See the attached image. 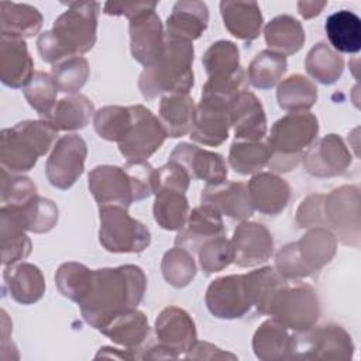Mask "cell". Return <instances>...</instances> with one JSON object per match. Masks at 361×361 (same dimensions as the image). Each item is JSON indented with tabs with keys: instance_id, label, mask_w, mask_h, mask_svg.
<instances>
[{
	"instance_id": "obj_1",
	"label": "cell",
	"mask_w": 361,
	"mask_h": 361,
	"mask_svg": "<svg viewBox=\"0 0 361 361\" xmlns=\"http://www.w3.org/2000/svg\"><path fill=\"white\" fill-rule=\"evenodd\" d=\"M147 289V276L138 265L94 269L92 286L79 303L87 324L100 330L117 314L137 309Z\"/></svg>"
},
{
	"instance_id": "obj_2",
	"label": "cell",
	"mask_w": 361,
	"mask_h": 361,
	"mask_svg": "<svg viewBox=\"0 0 361 361\" xmlns=\"http://www.w3.org/2000/svg\"><path fill=\"white\" fill-rule=\"evenodd\" d=\"M68 8L56 17L51 30L38 35L37 49L41 59L55 65L66 58L89 52L97 38L100 3L69 1Z\"/></svg>"
},
{
	"instance_id": "obj_3",
	"label": "cell",
	"mask_w": 361,
	"mask_h": 361,
	"mask_svg": "<svg viewBox=\"0 0 361 361\" xmlns=\"http://www.w3.org/2000/svg\"><path fill=\"white\" fill-rule=\"evenodd\" d=\"M193 59L195 49L190 41L166 37L162 55L144 68L138 78L141 94L152 100L158 96L189 93L195 83Z\"/></svg>"
},
{
	"instance_id": "obj_4",
	"label": "cell",
	"mask_w": 361,
	"mask_h": 361,
	"mask_svg": "<svg viewBox=\"0 0 361 361\" xmlns=\"http://www.w3.org/2000/svg\"><path fill=\"white\" fill-rule=\"evenodd\" d=\"M58 130L47 120H25L1 130L0 161L1 168L11 172L32 169L39 157L45 155L55 144Z\"/></svg>"
},
{
	"instance_id": "obj_5",
	"label": "cell",
	"mask_w": 361,
	"mask_h": 361,
	"mask_svg": "<svg viewBox=\"0 0 361 361\" xmlns=\"http://www.w3.org/2000/svg\"><path fill=\"white\" fill-rule=\"evenodd\" d=\"M337 251L334 234L324 227L309 228L298 241L283 245L275 255V269L285 279H302L320 271Z\"/></svg>"
},
{
	"instance_id": "obj_6",
	"label": "cell",
	"mask_w": 361,
	"mask_h": 361,
	"mask_svg": "<svg viewBox=\"0 0 361 361\" xmlns=\"http://www.w3.org/2000/svg\"><path fill=\"white\" fill-rule=\"evenodd\" d=\"M354 343L347 330L338 324L329 323L296 331L290 336L286 358L296 360H351Z\"/></svg>"
},
{
	"instance_id": "obj_7",
	"label": "cell",
	"mask_w": 361,
	"mask_h": 361,
	"mask_svg": "<svg viewBox=\"0 0 361 361\" xmlns=\"http://www.w3.org/2000/svg\"><path fill=\"white\" fill-rule=\"evenodd\" d=\"M127 210L118 206L99 207V243L109 252L137 254L151 244L148 227L133 219Z\"/></svg>"
},
{
	"instance_id": "obj_8",
	"label": "cell",
	"mask_w": 361,
	"mask_h": 361,
	"mask_svg": "<svg viewBox=\"0 0 361 361\" xmlns=\"http://www.w3.org/2000/svg\"><path fill=\"white\" fill-rule=\"evenodd\" d=\"M317 134L319 120L313 113L290 111L274 123L267 142L274 157L302 159Z\"/></svg>"
},
{
	"instance_id": "obj_9",
	"label": "cell",
	"mask_w": 361,
	"mask_h": 361,
	"mask_svg": "<svg viewBox=\"0 0 361 361\" xmlns=\"http://www.w3.org/2000/svg\"><path fill=\"white\" fill-rule=\"evenodd\" d=\"M324 220L337 241L360 245V189L344 185L324 195Z\"/></svg>"
},
{
	"instance_id": "obj_10",
	"label": "cell",
	"mask_w": 361,
	"mask_h": 361,
	"mask_svg": "<svg viewBox=\"0 0 361 361\" xmlns=\"http://www.w3.org/2000/svg\"><path fill=\"white\" fill-rule=\"evenodd\" d=\"M269 314L286 329L305 331L316 326L320 316L317 292L306 283L283 288L275 298Z\"/></svg>"
},
{
	"instance_id": "obj_11",
	"label": "cell",
	"mask_w": 361,
	"mask_h": 361,
	"mask_svg": "<svg viewBox=\"0 0 361 361\" xmlns=\"http://www.w3.org/2000/svg\"><path fill=\"white\" fill-rule=\"evenodd\" d=\"M133 126L127 137L118 144L120 154L131 162L147 161L164 144L166 131L159 118L145 106H130Z\"/></svg>"
},
{
	"instance_id": "obj_12",
	"label": "cell",
	"mask_w": 361,
	"mask_h": 361,
	"mask_svg": "<svg viewBox=\"0 0 361 361\" xmlns=\"http://www.w3.org/2000/svg\"><path fill=\"white\" fill-rule=\"evenodd\" d=\"M87 145L80 135H62L45 162V175L49 183L61 190L75 185L85 171Z\"/></svg>"
},
{
	"instance_id": "obj_13",
	"label": "cell",
	"mask_w": 361,
	"mask_h": 361,
	"mask_svg": "<svg viewBox=\"0 0 361 361\" xmlns=\"http://www.w3.org/2000/svg\"><path fill=\"white\" fill-rule=\"evenodd\" d=\"M204 302L214 317L226 320L245 316L252 306L245 289L244 275H226L210 282Z\"/></svg>"
},
{
	"instance_id": "obj_14",
	"label": "cell",
	"mask_w": 361,
	"mask_h": 361,
	"mask_svg": "<svg viewBox=\"0 0 361 361\" xmlns=\"http://www.w3.org/2000/svg\"><path fill=\"white\" fill-rule=\"evenodd\" d=\"M130 51L144 68L152 65L165 48V30L155 8H148L130 20Z\"/></svg>"
},
{
	"instance_id": "obj_15",
	"label": "cell",
	"mask_w": 361,
	"mask_h": 361,
	"mask_svg": "<svg viewBox=\"0 0 361 361\" xmlns=\"http://www.w3.org/2000/svg\"><path fill=\"white\" fill-rule=\"evenodd\" d=\"M306 172L316 178L343 175L351 165L353 155L337 134H327L314 141L303 154Z\"/></svg>"
},
{
	"instance_id": "obj_16",
	"label": "cell",
	"mask_w": 361,
	"mask_h": 361,
	"mask_svg": "<svg viewBox=\"0 0 361 361\" xmlns=\"http://www.w3.org/2000/svg\"><path fill=\"white\" fill-rule=\"evenodd\" d=\"M230 127V103L212 97H200L189 137L195 142L207 147H219L228 138Z\"/></svg>"
},
{
	"instance_id": "obj_17",
	"label": "cell",
	"mask_w": 361,
	"mask_h": 361,
	"mask_svg": "<svg viewBox=\"0 0 361 361\" xmlns=\"http://www.w3.org/2000/svg\"><path fill=\"white\" fill-rule=\"evenodd\" d=\"M87 183L99 207L118 206L128 209L134 202L133 186L123 166L97 165L89 172Z\"/></svg>"
},
{
	"instance_id": "obj_18",
	"label": "cell",
	"mask_w": 361,
	"mask_h": 361,
	"mask_svg": "<svg viewBox=\"0 0 361 361\" xmlns=\"http://www.w3.org/2000/svg\"><path fill=\"white\" fill-rule=\"evenodd\" d=\"M155 340L169 348L176 357L186 354L197 341L196 324L182 307L166 306L155 319Z\"/></svg>"
},
{
	"instance_id": "obj_19",
	"label": "cell",
	"mask_w": 361,
	"mask_h": 361,
	"mask_svg": "<svg viewBox=\"0 0 361 361\" xmlns=\"http://www.w3.org/2000/svg\"><path fill=\"white\" fill-rule=\"evenodd\" d=\"M234 261L241 268L267 262L274 254V238L269 230L255 221H241L231 238Z\"/></svg>"
},
{
	"instance_id": "obj_20",
	"label": "cell",
	"mask_w": 361,
	"mask_h": 361,
	"mask_svg": "<svg viewBox=\"0 0 361 361\" xmlns=\"http://www.w3.org/2000/svg\"><path fill=\"white\" fill-rule=\"evenodd\" d=\"M169 161L182 165L189 173L190 179H200L207 185L221 183L227 180L228 169L223 155L203 149L190 142L178 144L169 155Z\"/></svg>"
},
{
	"instance_id": "obj_21",
	"label": "cell",
	"mask_w": 361,
	"mask_h": 361,
	"mask_svg": "<svg viewBox=\"0 0 361 361\" xmlns=\"http://www.w3.org/2000/svg\"><path fill=\"white\" fill-rule=\"evenodd\" d=\"M200 202L233 220L244 221L254 214L248 188L243 182L224 180L221 183L206 185L202 190Z\"/></svg>"
},
{
	"instance_id": "obj_22",
	"label": "cell",
	"mask_w": 361,
	"mask_h": 361,
	"mask_svg": "<svg viewBox=\"0 0 361 361\" xmlns=\"http://www.w3.org/2000/svg\"><path fill=\"white\" fill-rule=\"evenodd\" d=\"M27 221L21 207L1 206L0 209V248L4 267L25 259L32 248L25 234Z\"/></svg>"
},
{
	"instance_id": "obj_23",
	"label": "cell",
	"mask_w": 361,
	"mask_h": 361,
	"mask_svg": "<svg viewBox=\"0 0 361 361\" xmlns=\"http://www.w3.org/2000/svg\"><path fill=\"white\" fill-rule=\"evenodd\" d=\"M230 116L235 140L261 141L267 135L265 110L252 92L244 89L233 99Z\"/></svg>"
},
{
	"instance_id": "obj_24",
	"label": "cell",
	"mask_w": 361,
	"mask_h": 361,
	"mask_svg": "<svg viewBox=\"0 0 361 361\" xmlns=\"http://www.w3.org/2000/svg\"><path fill=\"white\" fill-rule=\"evenodd\" d=\"M224 233L226 227L221 214L207 204H200L189 212L186 224L175 237V245L193 254L197 252L206 241L224 235Z\"/></svg>"
},
{
	"instance_id": "obj_25",
	"label": "cell",
	"mask_w": 361,
	"mask_h": 361,
	"mask_svg": "<svg viewBox=\"0 0 361 361\" xmlns=\"http://www.w3.org/2000/svg\"><path fill=\"white\" fill-rule=\"evenodd\" d=\"M247 188L254 210L267 216H276L283 212L290 199L289 183L272 172L255 173Z\"/></svg>"
},
{
	"instance_id": "obj_26",
	"label": "cell",
	"mask_w": 361,
	"mask_h": 361,
	"mask_svg": "<svg viewBox=\"0 0 361 361\" xmlns=\"http://www.w3.org/2000/svg\"><path fill=\"white\" fill-rule=\"evenodd\" d=\"M34 61L24 39L1 37L0 39V79L11 87H25L34 76Z\"/></svg>"
},
{
	"instance_id": "obj_27",
	"label": "cell",
	"mask_w": 361,
	"mask_h": 361,
	"mask_svg": "<svg viewBox=\"0 0 361 361\" xmlns=\"http://www.w3.org/2000/svg\"><path fill=\"white\" fill-rule=\"evenodd\" d=\"M209 25L207 4L197 0H180L172 7L166 18L165 35L193 42Z\"/></svg>"
},
{
	"instance_id": "obj_28",
	"label": "cell",
	"mask_w": 361,
	"mask_h": 361,
	"mask_svg": "<svg viewBox=\"0 0 361 361\" xmlns=\"http://www.w3.org/2000/svg\"><path fill=\"white\" fill-rule=\"evenodd\" d=\"M99 331L107 336L113 343L133 351L135 360V353L148 340L151 327L144 312L138 309H130L113 317Z\"/></svg>"
},
{
	"instance_id": "obj_29",
	"label": "cell",
	"mask_w": 361,
	"mask_h": 361,
	"mask_svg": "<svg viewBox=\"0 0 361 361\" xmlns=\"http://www.w3.org/2000/svg\"><path fill=\"white\" fill-rule=\"evenodd\" d=\"M4 285L10 296L20 305H32L45 293V279L41 269L30 262L4 267Z\"/></svg>"
},
{
	"instance_id": "obj_30",
	"label": "cell",
	"mask_w": 361,
	"mask_h": 361,
	"mask_svg": "<svg viewBox=\"0 0 361 361\" xmlns=\"http://www.w3.org/2000/svg\"><path fill=\"white\" fill-rule=\"evenodd\" d=\"M220 13L227 31L243 41L258 38L264 17L255 1H220Z\"/></svg>"
},
{
	"instance_id": "obj_31",
	"label": "cell",
	"mask_w": 361,
	"mask_h": 361,
	"mask_svg": "<svg viewBox=\"0 0 361 361\" xmlns=\"http://www.w3.org/2000/svg\"><path fill=\"white\" fill-rule=\"evenodd\" d=\"M42 14L31 4L0 3V32L8 38H30L39 32L42 27Z\"/></svg>"
},
{
	"instance_id": "obj_32",
	"label": "cell",
	"mask_w": 361,
	"mask_h": 361,
	"mask_svg": "<svg viewBox=\"0 0 361 361\" xmlns=\"http://www.w3.org/2000/svg\"><path fill=\"white\" fill-rule=\"evenodd\" d=\"M244 283L252 306H255L259 313L269 314L275 298L288 286V279H285L275 267H262L244 274Z\"/></svg>"
},
{
	"instance_id": "obj_33",
	"label": "cell",
	"mask_w": 361,
	"mask_h": 361,
	"mask_svg": "<svg viewBox=\"0 0 361 361\" xmlns=\"http://www.w3.org/2000/svg\"><path fill=\"white\" fill-rule=\"evenodd\" d=\"M195 110V100L189 93L162 96L158 107V118L164 126L166 135L179 138L190 133Z\"/></svg>"
},
{
	"instance_id": "obj_34",
	"label": "cell",
	"mask_w": 361,
	"mask_h": 361,
	"mask_svg": "<svg viewBox=\"0 0 361 361\" xmlns=\"http://www.w3.org/2000/svg\"><path fill=\"white\" fill-rule=\"evenodd\" d=\"M329 42L337 52L358 54L361 49V20L350 10L330 14L324 23Z\"/></svg>"
},
{
	"instance_id": "obj_35",
	"label": "cell",
	"mask_w": 361,
	"mask_h": 361,
	"mask_svg": "<svg viewBox=\"0 0 361 361\" xmlns=\"http://www.w3.org/2000/svg\"><path fill=\"white\" fill-rule=\"evenodd\" d=\"M264 37L268 48L283 56L299 52L306 39L302 24L289 14L272 18L264 28Z\"/></svg>"
},
{
	"instance_id": "obj_36",
	"label": "cell",
	"mask_w": 361,
	"mask_h": 361,
	"mask_svg": "<svg viewBox=\"0 0 361 361\" xmlns=\"http://www.w3.org/2000/svg\"><path fill=\"white\" fill-rule=\"evenodd\" d=\"M94 116L92 100L80 93L61 99L47 120L58 131H76L85 128Z\"/></svg>"
},
{
	"instance_id": "obj_37",
	"label": "cell",
	"mask_w": 361,
	"mask_h": 361,
	"mask_svg": "<svg viewBox=\"0 0 361 361\" xmlns=\"http://www.w3.org/2000/svg\"><path fill=\"white\" fill-rule=\"evenodd\" d=\"M290 334L278 320H265L252 336V350L258 360L271 361L288 357Z\"/></svg>"
},
{
	"instance_id": "obj_38",
	"label": "cell",
	"mask_w": 361,
	"mask_h": 361,
	"mask_svg": "<svg viewBox=\"0 0 361 361\" xmlns=\"http://www.w3.org/2000/svg\"><path fill=\"white\" fill-rule=\"evenodd\" d=\"M276 100L282 110L309 111L317 102V86L300 73L290 75L278 83Z\"/></svg>"
},
{
	"instance_id": "obj_39",
	"label": "cell",
	"mask_w": 361,
	"mask_h": 361,
	"mask_svg": "<svg viewBox=\"0 0 361 361\" xmlns=\"http://www.w3.org/2000/svg\"><path fill=\"white\" fill-rule=\"evenodd\" d=\"M305 68L319 83L333 85L344 72V59L326 42H319L309 49L305 59Z\"/></svg>"
},
{
	"instance_id": "obj_40",
	"label": "cell",
	"mask_w": 361,
	"mask_h": 361,
	"mask_svg": "<svg viewBox=\"0 0 361 361\" xmlns=\"http://www.w3.org/2000/svg\"><path fill=\"white\" fill-rule=\"evenodd\" d=\"M271 155L268 142L235 140L228 151V164L238 175H255L268 165Z\"/></svg>"
},
{
	"instance_id": "obj_41",
	"label": "cell",
	"mask_w": 361,
	"mask_h": 361,
	"mask_svg": "<svg viewBox=\"0 0 361 361\" xmlns=\"http://www.w3.org/2000/svg\"><path fill=\"white\" fill-rule=\"evenodd\" d=\"M154 200V219L158 226L168 231H179L189 216V202L185 193L175 190H159Z\"/></svg>"
},
{
	"instance_id": "obj_42",
	"label": "cell",
	"mask_w": 361,
	"mask_h": 361,
	"mask_svg": "<svg viewBox=\"0 0 361 361\" xmlns=\"http://www.w3.org/2000/svg\"><path fill=\"white\" fill-rule=\"evenodd\" d=\"M207 79H227L240 72V51L227 39L213 42L202 56Z\"/></svg>"
},
{
	"instance_id": "obj_43",
	"label": "cell",
	"mask_w": 361,
	"mask_h": 361,
	"mask_svg": "<svg viewBox=\"0 0 361 361\" xmlns=\"http://www.w3.org/2000/svg\"><path fill=\"white\" fill-rule=\"evenodd\" d=\"M286 56L264 49L258 52L248 65V79L259 90H269L276 86L286 73Z\"/></svg>"
},
{
	"instance_id": "obj_44",
	"label": "cell",
	"mask_w": 361,
	"mask_h": 361,
	"mask_svg": "<svg viewBox=\"0 0 361 361\" xmlns=\"http://www.w3.org/2000/svg\"><path fill=\"white\" fill-rule=\"evenodd\" d=\"M133 126L130 106H103L94 111L93 127L97 135L106 141L120 144Z\"/></svg>"
},
{
	"instance_id": "obj_45",
	"label": "cell",
	"mask_w": 361,
	"mask_h": 361,
	"mask_svg": "<svg viewBox=\"0 0 361 361\" xmlns=\"http://www.w3.org/2000/svg\"><path fill=\"white\" fill-rule=\"evenodd\" d=\"M93 272L80 262H63L55 272V286L62 296L79 305L92 286Z\"/></svg>"
},
{
	"instance_id": "obj_46",
	"label": "cell",
	"mask_w": 361,
	"mask_h": 361,
	"mask_svg": "<svg viewBox=\"0 0 361 361\" xmlns=\"http://www.w3.org/2000/svg\"><path fill=\"white\" fill-rule=\"evenodd\" d=\"M161 272L164 279L173 288L188 286L196 276V262L193 254L175 245L168 250L161 261Z\"/></svg>"
},
{
	"instance_id": "obj_47",
	"label": "cell",
	"mask_w": 361,
	"mask_h": 361,
	"mask_svg": "<svg viewBox=\"0 0 361 361\" xmlns=\"http://www.w3.org/2000/svg\"><path fill=\"white\" fill-rule=\"evenodd\" d=\"M58 87L51 73L37 71L27 86L23 89V94L28 104L38 113L41 118H47L54 110L58 94Z\"/></svg>"
},
{
	"instance_id": "obj_48",
	"label": "cell",
	"mask_w": 361,
	"mask_h": 361,
	"mask_svg": "<svg viewBox=\"0 0 361 361\" xmlns=\"http://www.w3.org/2000/svg\"><path fill=\"white\" fill-rule=\"evenodd\" d=\"M90 73L89 62L83 56L66 58L52 65L51 76L59 92L76 94L87 82Z\"/></svg>"
},
{
	"instance_id": "obj_49",
	"label": "cell",
	"mask_w": 361,
	"mask_h": 361,
	"mask_svg": "<svg viewBox=\"0 0 361 361\" xmlns=\"http://www.w3.org/2000/svg\"><path fill=\"white\" fill-rule=\"evenodd\" d=\"M199 264L204 275H212L226 269L234 261L231 240L226 235L214 237L206 241L197 251Z\"/></svg>"
},
{
	"instance_id": "obj_50",
	"label": "cell",
	"mask_w": 361,
	"mask_h": 361,
	"mask_svg": "<svg viewBox=\"0 0 361 361\" xmlns=\"http://www.w3.org/2000/svg\"><path fill=\"white\" fill-rule=\"evenodd\" d=\"M1 203L4 206H25L38 196L35 183L28 176L14 175L6 169L1 171Z\"/></svg>"
},
{
	"instance_id": "obj_51",
	"label": "cell",
	"mask_w": 361,
	"mask_h": 361,
	"mask_svg": "<svg viewBox=\"0 0 361 361\" xmlns=\"http://www.w3.org/2000/svg\"><path fill=\"white\" fill-rule=\"evenodd\" d=\"M27 221V230L35 234L48 233L54 228L58 221V207L56 204L45 197L37 196L28 204L21 206Z\"/></svg>"
},
{
	"instance_id": "obj_52",
	"label": "cell",
	"mask_w": 361,
	"mask_h": 361,
	"mask_svg": "<svg viewBox=\"0 0 361 361\" xmlns=\"http://www.w3.org/2000/svg\"><path fill=\"white\" fill-rule=\"evenodd\" d=\"M190 176L186 169L175 161H168L165 165L155 169L154 193L159 190H175L186 193L190 183Z\"/></svg>"
},
{
	"instance_id": "obj_53",
	"label": "cell",
	"mask_w": 361,
	"mask_h": 361,
	"mask_svg": "<svg viewBox=\"0 0 361 361\" xmlns=\"http://www.w3.org/2000/svg\"><path fill=\"white\" fill-rule=\"evenodd\" d=\"M123 168L127 172L131 182L134 202L144 200L154 195L155 168H152V165L148 161H127Z\"/></svg>"
},
{
	"instance_id": "obj_54",
	"label": "cell",
	"mask_w": 361,
	"mask_h": 361,
	"mask_svg": "<svg viewBox=\"0 0 361 361\" xmlns=\"http://www.w3.org/2000/svg\"><path fill=\"white\" fill-rule=\"evenodd\" d=\"M295 221L300 228L324 227V195H310L298 207Z\"/></svg>"
},
{
	"instance_id": "obj_55",
	"label": "cell",
	"mask_w": 361,
	"mask_h": 361,
	"mask_svg": "<svg viewBox=\"0 0 361 361\" xmlns=\"http://www.w3.org/2000/svg\"><path fill=\"white\" fill-rule=\"evenodd\" d=\"M188 360H235L237 357L231 353H226L217 345L207 341H196L195 345L185 354Z\"/></svg>"
},
{
	"instance_id": "obj_56",
	"label": "cell",
	"mask_w": 361,
	"mask_h": 361,
	"mask_svg": "<svg viewBox=\"0 0 361 361\" xmlns=\"http://www.w3.org/2000/svg\"><path fill=\"white\" fill-rule=\"evenodd\" d=\"M157 6H158L157 1H151V3L140 1V3H124V4L107 1L103 6V13L107 16H126L128 20H131L141 11L148 8H155Z\"/></svg>"
},
{
	"instance_id": "obj_57",
	"label": "cell",
	"mask_w": 361,
	"mask_h": 361,
	"mask_svg": "<svg viewBox=\"0 0 361 361\" xmlns=\"http://www.w3.org/2000/svg\"><path fill=\"white\" fill-rule=\"evenodd\" d=\"M298 11L305 18H313L322 13V10L327 6V1H316V0H306V1H298Z\"/></svg>"
},
{
	"instance_id": "obj_58",
	"label": "cell",
	"mask_w": 361,
	"mask_h": 361,
	"mask_svg": "<svg viewBox=\"0 0 361 361\" xmlns=\"http://www.w3.org/2000/svg\"><path fill=\"white\" fill-rule=\"evenodd\" d=\"M100 357H107V358H118V360H134V354L130 350H118L114 347H102L97 354L94 355V358H100Z\"/></svg>"
}]
</instances>
